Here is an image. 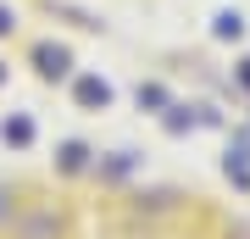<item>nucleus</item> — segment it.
Masks as SVG:
<instances>
[{
  "mask_svg": "<svg viewBox=\"0 0 250 239\" xmlns=\"http://www.w3.org/2000/svg\"><path fill=\"white\" fill-rule=\"evenodd\" d=\"M217 34H223V39H228V34H239V17H233V11H223V17H217Z\"/></svg>",
  "mask_w": 250,
  "mask_h": 239,
  "instance_id": "nucleus-1",
  "label": "nucleus"
}]
</instances>
